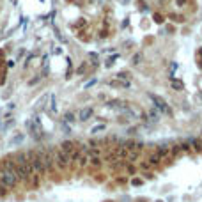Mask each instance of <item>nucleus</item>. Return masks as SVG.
Listing matches in <instances>:
<instances>
[{"label": "nucleus", "instance_id": "4", "mask_svg": "<svg viewBox=\"0 0 202 202\" xmlns=\"http://www.w3.org/2000/svg\"><path fill=\"white\" fill-rule=\"evenodd\" d=\"M41 159H43V165H45V170H46V174L50 172V170H53V156H51V151H37Z\"/></svg>", "mask_w": 202, "mask_h": 202}, {"label": "nucleus", "instance_id": "10", "mask_svg": "<svg viewBox=\"0 0 202 202\" xmlns=\"http://www.w3.org/2000/svg\"><path fill=\"white\" fill-rule=\"evenodd\" d=\"M147 161H149V165H154V167H158V165H159V161H161V158H159L156 153H153V154H149Z\"/></svg>", "mask_w": 202, "mask_h": 202}, {"label": "nucleus", "instance_id": "8", "mask_svg": "<svg viewBox=\"0 0 202 202\" xmlns=\"http://www.w3.org/2000/svg\"><path fill=\"white\" fill-rule=\"evenodd\" d=\"M94 113V110H92V106H87V108H83V110H80V121H87V119H91V115Z\"/></svg>", "mask_w": 202, "mask_h": 202}, {"label": "nucleus", "instance_id": "1", "mask_svg": "<svg viewBox=\"0 0 202 202\" xmlns=\"http://www.w3.org/2000/svg\"><path fill=\"white\" fill-rule=\"evenodd\" d=\"M20 184V177L16 172V165L13 161V158H5L2 163H0V190H2V195L5 193V190H14Z\"/></svg>", "mask_w": 202, "mask_h": 202}, {"label": "nucleus", "instance_id": "14", "mask_svg": "<svg viewBox=\"0 0 202 202\" xmlns=\"http://www.w3.org/2000/svg\"><path fill=\"white\" fill-rule=\"evenodd\" d=\"M170 18H172L174 21H179V23H183V21H184L183 16H177V14H170Z\"/></svg>", "mask_w": 202, "mask_h": 202}, {"label": "nucleus", "instance_id": "12", "mask_svg": "<svg viewBox=\"0 0 202 202\" xmlns=\"http://www.w3.org/2000/svg\"><path fill=\"white\" fill-rule=\"evenodd\" d=\"M191 145L197 153H202V138H195V140H191Z\"/></svg>", "mask_w": 202, "mask_h": 202}, {"label": "nucleus", "instance_id": "13", "mask_svg": "<svg viewBox=\"0 0 202 202\" xmlns=\"http://www.w3.org/2000/svg\"><path fill=\"white\" fill-rule=\"evenodd\" d=\"M170 154H172V156H177V154H181V145H179V144L172 145V147H170Z\"/></svg>", "mask_w": 202, "mask_h": 202}, {"label": "nucleus", "instance_id": "19", "mask_svg": "<svg viewBox=\"0 0 202 202\" xmlns=\"http://www.w3.org/2000/svg\"><path fill=\"white\" fill-rule=\"evenodd\" d=\"M154 20L158 21V23H161V21H163V18H161V14H158V13L154 14Z\"/></svg>", "mask_w": 202, "mask_h": 202}, {"label": "nucleus", "instance_id": "18", "mask_svg": "<svg viewBox=\"0 0 202 202\" xmlns=\"http://www.w3.org/2000/svg\"><path fill=\"white\" fill-rule=\"evenodd\" d=\"M142 59V55H140V53H136V55L133 57V64H138V60H140Z\"/></svg>", "mask_w": 202, "mask_h": 202}, {"label": "nucleus", "instance_id": "2", "mask_svg": "<svg viewBox=\"0 0 202 202\" xmlns=\"http://www.w3.org/2000/svg\"><path fill=\"white\" fill-rule=\"evenodd\" d=\"M27 159L30 163V168L32 172H34L36 176H46V170H45V165H43V159L39 156L37 151H27Z\"/></svg>", "mask_w": 202, "mask_h": 202}, {"label": "nucleus", "instance_id": "17", "mask_svg": "<svg viewBox=\"0 0 202 202\" xmlns=\"http://www.w3.org/2000/svg\"><path fill=\"white\" fill-rule=\"evenodd\" d=\"M186 2H188V0H176V5L183 7V5H186Z\"/></svg>", "mask_w": 202, "mask_h": 202}, {"label": "nucleus", "instance_id": "20", "mask_svg": "<svg viewBox=\"0 0 202 202\" xmlns=\"http://www.w3.org/2000/svg\"><path fill=\"white\" fill-rule=\"evenodd\" d=\"M66 121H68V122H73V121H74V119H73V113H66Z\"/></svg>", "mask_w": 202, "mask_h": 202}, {"label": "nucleus", "instance_id": "24", "mask_svg": "<svg viewBox=\"0 0 202 202\" xmlns=\"http://www.w3.org/2000/svg\"><path fill=\"white\" fill-rule=\"evenodd\" d=\"M0 195H2V190H0Z\"/></svg>", "mask_w": 202, "mask_h": 202}, {"label": "nucleus", "instance_id": "21", "mask_svg": "<svg viewBox=\"0 0 202 202\" xmlns=\"http://www.w3.org/2000/svg\"><path fill=\"white\" fill-rule=\"evenodd\" d=\"M140 167H142V170H147V168H149V167H151V165H149V163H145V161H144V163H142Z\"/></svg>", "mask_w": 202, "mask_h": 202}, {"label": "nucleus", "instance_id": "23", "mask_svg": "<svg viewBox=\"0 0 202 202\" xmlns=\"http://www.w3.org/2000/svg\"><path fill=\"white\" fill-rule=\"evenodd\" d=\"M0 59H4V50H0Z\"/></svg>", "mask_w": 202, "mask_h": 202}, {"label": "nucleus", "instance_id": "5", "mask_svg": "<svg viewBox=\"0 0 202 202\" xmlns=\"http://www.w3.org/2000/svg\"><path fill=\"white\" fill-rule=\"evenodd\" d=\"M149 98L153 99V103L156 105L158 110H161V112H165V113H172V110L168 108V105L165 103V99H161L159 96H156V94H149Z\"/></svg>", "mask_w": 202, "mask_h": 202}, {"label": "nucleus", "instance_id": "9", "mask_svg": "<svg viewBox=\"0 0 202 202\" xmlns=\"http://www.w3.org/2000/svg\"><path fill=\"white\" fill-rule=\"evenodd\" d=\"M89 158H91V154H85V153H82V156H80V159H78V168H85L89 165Z\"/></svg>", "mask_w": 202, "mask_h": 202}, {"label": "nucleus", "instance_id": "7", "mask_svg": "<svg viewBox=\"0 0 202 202\" xmlns=\"http://www.w3.org/2000/svg\"><path fill=\"white\" fill-rule=\"evenodd\" d=\"M156 154H158L159 158H163V156H168V154H170V147H168L167 144H161V145H158V147H156Z\"/></svg>", "mask_w": 202, "mask_h": 202}, {"label": "nucleus", "instance_id": "11", "mask_svg": "<svg viewBox=\"0 0 202 202\" xmlns=\"http://www.w3.org/2000/svg\"><path fill=\"white\" fill-rule=\"evenodd\" d=\"M89 165L94 167V168H99L101 167V158L99 156H91L89 158Z\"/></svg>", "mask_w": 202, "mask_h": 202}, {"label": "nucleus", "instance_id": "6", "mask_svg": "<svg viewBox=\"0 0 202 202\" xmlns=\"http://www.w3.org/2000/svg\"><path fill=\"white\" fill-rule=\"evenodd\" d=\"M59 149H60V151L66 154V156H71V154H73V151L76 149V144H74L73 140H64V142L59 145Z\"/></svg>", "mask_w": 202, "mask_h": 202}, {"label": "nucleus", "instance_id": "22", "mask_svg": "<svg viewBox=\"0 0 202 202\" xmlns=\"http://www.w3.org/2000/svg\"><path fill=\"white\" fill-rule=\"evenodd\" d=\"M131 184H142V181H140V179H133Z\"/></svg>", "mask_w": 202, "mask_h": 202}, {"label": "nucleus", "instance_id": "16", "mask_svg": "<svg viewBox=\"0 0 202 202\" xmlns=\"http://www.w3.org/2000/svg\"><path fill=\"white\" fill-rule=\"evenodd\" d=\"M197 57H199V68H202V48L197 51Z\"/></svg>", "mask_w": 202, "mask_h": 202}, {"label": "nucleus", "instance_id": "15", "mask_svg": "<svg viewBox=\"0 0 202 202\" xmlns=\"http://www.w3.org/2000/svg\"><path fill=\"white\" fill-rule=\"evenodd\" d=\"M172 87L181 91V89H183V83H181V82H176V80H172Z\"/></svg>", "mask_w": 202, "mask_h": 202}, {"label": "nucleus", "instance_id": "3", "mask_svg": "<svg viewBox=\"0 0 202 202\" xmlns=\"http://www.w3.org/2000/svg\"><path fill=\"white\" fill-rule=\"evenodd\" d=\"M51 156H53V165H55L60 172H62V170H66V168L71 165V163H69V156H66V154L60 151V149H55V151L51 153Z\"/></svg>", "mask_w": 202, "mask_h": 202}]
</instances>
